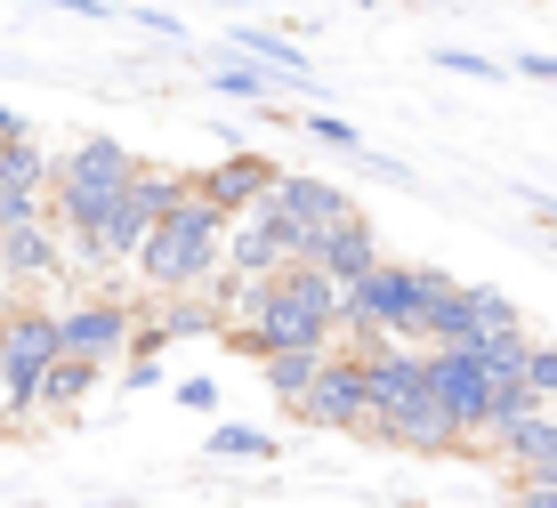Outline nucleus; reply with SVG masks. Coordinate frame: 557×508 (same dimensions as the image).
Here are the masks:
<instances>
[{"label": "nucleus", "mask_w": 557, "mask_h": 508, "mask_svg": "<svg viewBox=\"0 0 557 508\" xmlns=\"http://www.w3.org/2000/svg\"><path fill=\"white\" fill-rule=\"evenodd\" d=\"M525 202H533V219H542V226L557 234V202H549V194H525Z\"/></svg>", "instance_id": "nucleus-27"}, {"label": "nucleus", "mask_w": 557, "mask_h": 508, "mask_svg": "<svg viewBox=\"0 0 557 508\" xmlns=\"http://www.w3.org/2000/svg\"><path fill=\"white\" fill-rule=\"evenodd\" d=\"M138 25H153V33H162V41H186V25H178V16H170V9H138Z\"/></svg>", "instance_id": "nucleus-25"}, {"label": "nucleus", "mask_w": 557, "mask_h": 508, "mask_svg": "<svg viewBox=\"0 0 557 508\" xmlns=\"http://www.w3.org/2000/svg\"><path fill=\"white\" fill-rule=\"evenodd\" d=\"M517 73H533V82H557V57H549V49H525V57H517Z\"/></svg>", "instance_id": "nucleus-26"}, {"label": "nucleus", "mask_w": 557, "mask_h": 508, "mask_svg": "<svg viewBox=\"0 0 557 508\" xmlns=\"http://www.w3.org/2000/svg\"><path fill=\"white\" fill-rule=\"evenodd\" d=\"M275 178H283V170H275V162H259V153H226V162H210L202 178H195V194H202L210 210H219L226 226H235V219H251L267 194H275Z\"/></svg>", "instance_id": "nucleus-9"}, {"label": "nucleus", "mask_w": 557, "mask_h": 508, "mask_svg": "<svg viewBox=\"0 0 557 508\" xmlns=\"http://www.w3.org/2000/svg\"><path fill=\"white\" fill-rule=\"evenodd\" d=\"M89 380H98V363L57 356V363H49V380H41V404H33V412H73V404L89 396Z\"/></svg>", "instance_id": "nucleus-17"}, {"label": "nucleus", "mask_w": 557, "mask_h": 508, "mask_svg": "<svg viewBox=\"0 0 557 508\" xmlns=\"http://www.w3.org/2000/svg\"><path fill=\"white\" fill-rule=\"evenodd\" d=\"M226 259H235V275H243V283H267V275H283V267H299V234L283 226V210H275V202H259L251 219L226 226Z\"/></svg>", "instance_id": "nucleus-8"}, {"label": "nucleus", "mask_w": 557, "mask_h": 508, "mask_svg": "<svg viewBox=\"0 0 557 508\" xmlns=\"http://www.w3.org/2000/svg\"><path fill=\"white\" fill-rule=\"evenodd\" d=\"M226 49H235L243 65H259V73H275V82L307 89V49L292 41V33H275V25H226Z\"/></svg>", "instance_id": "nucleus-14"}, {"label": "nucleus", "mask_w": 557, "mask_h": 508, "mask_svg": "<svg viewBox=\"0 0 557 508\" xmlns=\"http://www.w3.org/2000/svg\"><path fill=\"white\" fill-rule=\"evenodd\" d=\"M363 396H372V436L396 453H460V428L436 396V371L412 347H372L363 356Z\"/></svg>", "instance_id": "nucleus-2"}, {"label": "nucleus", "mask_w": 557, "mask_h": 508, "mask_svg": "<svg viewBox=\"0 0 557 508\" xmlns=\"http://www.w3.org/2000/svg\"><path fill=\"white\" fill-rule=\"evenodd\" d=\"M267 202H275V210H283V226L299 234V259H307V243H323L332 226H348V219H356L348 194H339L332 178H307V170H283Z\"/></svg>", "instance_id": "nucleus-7"}, {"label": "nucleus", "mask_w": 557, "mask_h": 508, "mask_svg": "<svg viewBox=\"0 0 557 508\" xmlns=\"http://www.w3.org/2000/svg\"><path fill=\"white\" fill-rule=\"evenodd\" d=\"M453 275L445 267H396V259H380L372 275H363L348 290V331H363V339H420V323H429V307H436V290H445Z\"/></svg>", "instance_id": "nucleus-3"}, {"label": "nucleus", "mask_w": 557, "mask_h": 508, "mask_svg": "<svg viewBox=\"0 0 557 508\" xmlns=\"http://www.w3.org/2000/svg\"><path fill=\"white\" fill-rule=\"evenodd\" d=\"M307 138H315V146H332V153H356V162L372 153V146H363L348 122H339V113H307Z\"/></svg>", "instance_id": "nucleus-20"}, {"label": "nucleus", "mask_w": 557, "mask_h": 508, "mask_svg": "<svg viewBox=\"0 0 557 508\" xmlns=\"http://www.w3.org/2000/svg\"><path fill=\"white\" fill-rule=\"evenodd\" d=\"M533 484H542V493H557V468H549V476H533Z\"/></svg>", "instance_id": "nucleus-28"}, {"label": "nucleus", "mask_w": 557, "mask_h": 508, "mask_svg": "<svg viewBox=\"0 0 557 508\" xmlns=\"http://www.w3.org/2000/svg\"><path fill=\"white\" fill-rule=\"evenodd\" d=\"M178 404H186V412H219V380H186Z\"/></svg>", "instance_id": "nucleus-23"}, {"label": "nucleus", "mask_w": 557, "mask_h": 508, "mask_svg": "<svg viewBox=\"0 0 557 508\" xmlns=\"http://www.w3.org/2000/svg\"><path fill=\"white\" fill-rule=\"evenodd\" d=\"M436 65L469 73V82H509V65H493V57H476V49H436Z\"/></svg>", "instance_id": "nucleus-22"}, {"label": "nucleus", "mask_w": 557, "mask_h": 508, "mask_svg": "<svg viewBox=\"0 0 557 508\" xmlns=\"http://www.w3.org/2000/svg\"><path fill=\"white\" fill-rule=\"evenodd\" d=\"M299 267H315V275H323V283H339V290H356V283L380 267V243H372V226H363V219H348V226L323 234V243H307V259H299Z\"/></svg>", "instance_id": "nucleus-12"}, {"label": "nucleus", "mask_w": 557, "mask_h": 508, "mask_svg": "<svg viewBox=\"0 0 557 508\" xmlns=\"http://www.w3.org/2000/svg\"><path fill=\"white\" fill-rule=\"evenodd\" d=\"M525 387H533L542 404H557V347H542V339L525 347Z\"/></svg>", "instance_id": "nucleus-21"}, {"label": "nucleus", "mask_w": 557, "mask_h": 508, "mask_svg": "<svg viewBox=\"0 0 557 508\" xmlns=\"http://www.w3.org/2000/svg\"><path fill=\"white\" fill-rule=\"evenodd\" d=\"M405 508H412V500H405Z\"/></svg>", "instance_id": "nucleus-30"}, {"label": "nucleus", "mask_w": 557, "mask_h": 508, "mask_svg": "<svg viewBox=\"0 0 557 508\" xmlns=\"http://www.w3.org/2000/svg\"><path fill=\"white\" fill-rule=\"evenodd\" d=\"M339 315H348V290L323 283L315 267H283L267 283L235 275V323H226V339L259 363L267 356H315V347H332Z\"/></svg>", "instance_id": "nucleus-1"}, {"label": "nucleus", "mask_w": 557, "mask_h": 508, "mask_svg": "<svg viewBox=\"0 0 557 508\" xmlns=\"http://www.w3.org/2000/svg\"><path fill=\"white\" fill-rule=\"evenodd\" d=\"M210 460H275V436H267V428L226 420V428H210Z\"/></svg>", "instance_id": "nucleus-19"}, {"label": "nucleus", "mask_w": 557, "mask_h": 508, "mask_svg": "<svg viewBox=\"0 0 557 508\" xmlns=\"http://www.w3.org/2000/svg\"><path fill=\"white\" fill-rule=\"evenodd\" d=\"M493 453L509 460V476H517V484L549 476V468H557V412H549V404H542V412H525L517 428H502V436H493Z\"/></svg>", "instance_id": "nucleus-13"}, {"label": "nucleus", "mask_w": 557, "mask_h": 508, "mask_svg": "<svg viewBox=\"0 0 557 508\" xmlns=\"http://www.w3.org/2000/svg\"><path fill=\"white\" fill-rule=\"evenodd\" d=\"M57 356H65V347H57V315H41V307L9 315L0 323V404H9V412H33Z\"/></svg>", "instance_id": "nucleus-6"}, {"label": "nucleus", "mask_w": 557, "mask_h": 508, "mask_svg": "<svg viewBox=\"0 0 557 508\" xmlns=\"http://www.w3.org/2000/svg\"><path fill=\"white\" fill-rule=\"evenodd\" d=\"M210 89H226V97H251V106H259V97H275V89H292V82H275V73L243 65L235 49H219V57H210Z\"/></svg>", "instance_id": "nucleus-18"}, {"label": "nucleus", "mask_w": 557, "mask_h": 508, "mask_svg": "<svg viewBox=\"0 0 557 508\" xmlns=\"http://www.w3.org/2000/svg\"><path fill=\"white\" fill-rule=\"evenodd\" d=\"M49 9H65V16H89V25H113V0H49Z\"/></svg>", "instance_id": "nucleus-24"}, {"label": "nucleus", "mask_w": 557, "mask_h": 508, "mask_svg": "<svg viewBox=\"0 0 557 508\" xmlns=\"http://www.w3.org/2000/svg\"><path fill=\"white\" fill-rule=\"evenodd\" d=\"M299 420H307V428H372V396H363V356H332V363H323V380L307 387Z\"/></svg>", "instance_id": "nucleus-10"}, {"label": "nucleus", "mask_w": 557, "mask_h": 508, "mask_svg": "<svg viewBox=\"0 0 557 508\" xmlns=\"http://www.w3.org/2000/svg\"><path fill=\"white\" fill-rule=\"evenodd\" d=\"M219 9H243V0H219Z\"/></svg>", "instance_id": "nucleus-29"}, {"label": "nucleus", "mask_w": 557, "mask_h": 508, "mask_svg": "<svg viewBox=\"0 0 557 508\" xmlns=\"http://www.w3.org/2000/svg\"><path fill=\"white\" fill-rule=\"evenodd\" d=\"M219 250H226V219L202 202V194H186L178 210H170L162 226L146 234V250H138V267H146V283L153 290H170V299H186L210 267H219Z\"/></svg>", "instance_id": "nucleus-4"}, {"label": "nucleus", "mask_w": 557, "mask_h": 508, "mask_svg": "<svg viewBox=\"0 0 557 508\" xmlns=\"http://www.w3.org/2000/svg\"><path fill=\"white\" fill-rule=\"evenodd\" d=\"M57 347L65 356H82V363H106V356H122V347H138V323H129V307H65L57 315Z\"/></svg>", "instance_id": "nucleus-11"}, {"label": "nucleus", "mask_w": 557, "mask_h": 508, "mask_svg": "<svg viewBox=\"0 0 557 508\" xmlns=\"http://www.w3.org/2000/svg\"><path fill=\"white\" fill-rule=\"evenodd\" d=\"M57 219H33V226H16V234H0V283H49L57 275Z\"/></svg>", "instance_id": "nucleus-15"}, {"label": "nucleus", "mask_w": 557, "mask_h": 508, "mask_svg": "<svg viewBox=\"0 0 557 508\" xmlns=\"http://www.w3.org/2000/svg\"><path fill=\"white\" fill-rule=\"evenodd\" d=\"M138 170H146V162H138L129 146H113V138L73 146L65 162H57V178H49V186H57V226H65L73 243H82V234L98 226V219H106L113 202H122L129 186H138Z\"/></svg>", "instance_id": "nucleus-5"}, {"label": "nucleus", "mask_w": 557, "mask_h": 508, "mask_svg": "<svg viewBox=\"0 0 557 508\" xmlns=\"http://www.w3.org/2000/svg\"><path fill=\"white\" fill-rule=\"evenodd\" d=\"M323 363H332V347H315V356H267V387H275V404H307V387L323 380Z\"/></svg>", "instance_id": "nucleus-16"}]
</instances>
